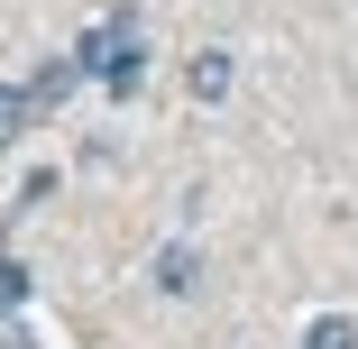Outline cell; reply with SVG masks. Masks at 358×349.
<instances>
[{
  "instance_id": "4",
  "label": "cell",
  "mask_w": 358,
  "mask_h": 349,
  "mask_svg": "<svg viewBox=\"0 0 358 349\" xmlns=\"http://www.w3.org/2000/svg\"><path fill=\"white\" fill-rule=\"evenodd\" d=\"M303 349H358V322H349V313H322V322L303 331Z\"/></svg>"
},
{
  "instance_id": "6",
  "label": "cell",
  "mask_w": 358,
  "mask_h": 349,
  "mask_svg": "<svg viewBox=\"0 0 358 349\" xmlns=\"http://www.w3.org/2000/svg\"><path fill=\"white\" fill-rule=\"evenodd\" d=\"M19 304H28V266H19V257H0V313H19Z\"/></svg>"
},
{
  "instance_id": "2",
  "label": "cell",
  "mask_w": 358,
  "mask_h": 349,
  "mask_svg": "<svg viewBox=\"0 0 358 349\" xmlns=\"http://www.w3.org/2000/svg\"><path fill=\"white\" fill-rule=\"evenodd\" d=\"M37 120V101H28V83H0V148H10V138Z\"/></svg>"
},
{
  "instance_id": "3",
  "label": "cell",
  "mask_w": 358,
  "mask_h": 349,
  "mask_svg": "<svg viewBox=\"0 0 358 349\" xmlns=\"http://www.w3.org/2000/svg\"><path fill=\"white\" fill-rule=\"evenodd\" d=\"M193 276H202L193 248H166V257H157V285H166V294H193Z\"/></svg>"
},
{
  "instance_id": "1",
  "label": "cell",
  "mask_w": 358,
  "mask_h": 349,
  "mask_svg": "<svg viewBox=\"0 0 358 349\" xmlns=\"http://www.w3.org/2000/svg\"><path fill=\"white\" fill-rule=\"evenodd\" d=\"M74 64H83V74H101V83H110V92L129 101V83L148 74V46H138V19H120V10H110V19H101V28H92V37L74 46Z\"/></svg>"
},
{
  "instance_id": "5",
  "label": "cell",
  "mask_w": 358,
  "mask_h": 349,
  "mask_svg": "<svg viewBox=\"0 0 358 349\" xmlns=\"http://www.w3.org/2000/svg\"><path fill=\"white\" fill-rule=\"evenodd\" d=\"M230 92V55H193V101H221Z\"/></svg>"
}]
</instances>
